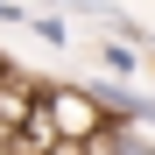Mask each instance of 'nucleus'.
Returning <instances> with one entry per match:
<instances>
[{
	"label": "nucleus",
	"instance_id": "nucleus-1",
	"mask_svg": "<svg viewBox=\"0 0 155 155\" xmlns=\"http://www.w3.org/2000/svg\"><path fill=\"white\" fill-rule=\"evenodd\" d=\"M35 113H42V127H49V134H57V155L85 148L99 127H106L85 85H35Z\"/></svg>",
	"mask_w": 155,
	"mask_h": 155
},
{
	"label": "nucleus",
	"instance_id": "nucleus-5",
	"mask_svg": "<svg viewBox=\"0 0 155 155\" xmlns=\"http://www.w3.org/2000/svg\"><path fill=\"white\" fill-rule=\"evenodd\" d=\"M7 21H21V28H28V7H21V0H0V28H7Z\"/></svg>",
	"mask_w": 155,
	"mask_h": 155
},
{
	"label": "nucleus",
	"instance_id": "nucleus-3",
	"mask_svg": "<svg viewBox=\"0 0 155 155\" xmlns=\"http://www.w3.org/2000/svg\"><path fill=\"white\" fill-rule=\"evenodd\" d=\"M99 64H106V71L120 78V85H127V78H134V71H141V49H127L120 35H99Z\"/></svg>",
	"mask_w": 155,
	"mask_h": 155
},
{
	"label": "nucleus",
	"instance_id": "nucleus-4",
	"mask_svg": "<svg viewBox=\"0 0 155 155\" xmlns=\"http://www.w3.org/2000/svg\"><path fill=\"white\" fill-rule=\"evenodd\" d=\"M28 28H35V35L49 42V49H64V42H71V28H64L57 14H28Z\"/></svg>",
	"mask_w": 155,
	"mask_h": 155
},
{
	"label": "nucleus",
	"instance_id": "nucleus-2",
	"mask_svg": "<svg viewBox=\"0 0 155 155\" xmlns=\"http://www.w3.org/2000/svg\"><path fill=\"white\" fill-rule=\"evenodd\" d=\"M92 106H99V120L106 127H148L155 120V99H141L134 85H120V78H92Z\"/></svg>",
	"mask_w": 155,
	"mask_h": 155
}]
</instances>
